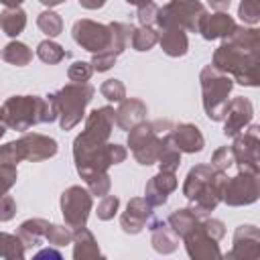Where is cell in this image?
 <instances>
[{"mask_svg":"<svg viewBox=\"0 0 260 260\" xmlns=\"http://www.w3.org/2000/svg\"><path fill=\"white\" fill-rule=\"evenodd\" d=\"M213 67L221 73L234 75L242 85H258L260 67V35L256 28L234 26V30L223 37V43L213 53Z\"/></svg>","mask_w":260,"mask_h":260,"instance_id":"obj_1","label":"cell"},{"mask_svg":"<svg viewBox=\"0 0 260 260\" xmlns=\"http://www.w3.org/2000/svg\"><path fill=\"white\" fill-rule=\"evenodd\" d=\"M2 116L8 128L12 130H28L41 122H53L57 118L55 106L39 95H12L2 106Z\"/></svg>","mask_w":260,"mask_h":260,"instance_id":"obj_2","label":"cell"},{"mask_svg":"<svg viewBox=\"0 0 260 260\" xmlns=\"http://www.w3.org/2000/svg\"><path fill=\"white\" fill-rule=\"evenodd\" d=\"M173 124L169 120H156V122H140L134 128H130L128 134V146L134 154V158L140 165H154L158 160L160 150L171 140Z\"/></svg>","mask_w":260,"mask_h":260,"instance_id":"obj_3","label":"cell"},{"mask_svg":"<svg viewBox=\"0 0 260 260\" xmlns=\"http://www.w3.org/2000/svg\"><path fill=\"white\" fill-rule=\"evenodd\" d=\"M93 93H95V89L87 81L85 83L73 81V83H67L49 95V102L55 106L57 116H59V124L63 130H71L73 126H77L81 122L83 110L91 102Z\"/></svg>","mask_w":260,"mask_h":260,"instance_id":"obj_4","label":"cell"},{"mask_svg":"<svg viewBox=\"0 0 260 260\" xmlns=\"http://www.w3.org/2000/svg\"><path fill=\"white\" fill-rule=\"evenodd\" d=\"M201 81V93H203V108L205 114L219 122L225 118V110H228V95L234 87V81L228 73L217 71L213 65H207L201 69L199 75Z\"/></svg>","mask_w":260,"mask_h":260,"instance_id":"obj_5","label":"cell"},{"mask_svg":"<svg viewBox=\"0 0 260 260\" xmlns=\"http://www.w3.org/2000/svg\"><path fill=\"white\" fill-rule=\"evenodd\" d=\"M207 14L205 6L199 0H171L162 8L156 10V24L160 28L179 26L183 30L199 32L201 18Z\"/></svg>","mask_w":260,"mask_h":260,"instance_id":"obj_6","label":"cell"},{"mask_svg":"<svg viewBox=\"0 0 260 260\" xmlns=\"http://www.w3.org/2000/svg\"><path fill=\"white\" fill-rule=\"evenodd\" d=\"M114 128V108L104 106L93 110L85 120V130L75 138L73 148H93L108 142Z\"/></svg>","mask_w":260,"mask_h":260,"instance_id":"obj_7","label":"cell"},{"mask_svg":"<svg viewBox=\"0 0 260 260\" xmlns=\"http://www.w3.org/2000/svg\"><path fill=\"white\" fill-rule=\"evenodd\" d=\"M61 211L69 228H83L91 211V193L79 185H73L61 195Z\"/></svg>","mask_w":260,"mask_h":260,"instance_id":"obj_8","label":"cell"},{"mask_svg":"<svg viewBox=\"0 0 260 260\" xmlns=\"http://www.w3.org/2000/svg\"><path fill=\"white\" fill-rule=\"evenodd\" d=\"M256 199H258V173L240 171L236 177L225 179L221 201L236 207V205H250Z\"/></svg>","mask_w":260,"mask_h":260,"instance_id":"obj_9","label":"cell"},{"mask_svg":"<svg viewBox=\"0 0 260 260\" xmlns=\"http://www.w3.org/2000/svg\"><path fill=\"white\" fill-rule=\"evenodd\" d=\"M234 154V165L240 167V171L248 173H258V148H260V136H258V126H250L248 130L236 134L234 144L230 146Z\"/></svg>","mask_w":260,"mask_h":260,"instance_id":"obj_10","label":"cell"},{"mask_svg":"<svg viewBox=\"0 0 260 260\" xmlns=\"http://www.w3.org/2000/svg\"><path fill=\"white\" fill-rule=\"evenodd\" d=\"M73 39L77 45H81L85 51L91 53H100L110 45L112 39V30L110 24H102V22H93V20H77L73 24Z\"/></svg>","mask_w":260,"mask_h":260,"instance_id":"obj_11","label":"cell"},{"mask_svg":"<svg viewBox=\"0 0 260 260\" xmlns=\"http://www.w3.org/2000/svg\"><path fill=\"white\" fill-rule=\"evenodd\" d=\"M110 30H112L110 45L104 51L93 53V57H91V67L95 71H108L116 63L118 55L126 49L128 39L132 35V26L130 24H124V22H110Z\"/></svg>","mask_w":260,"mask_h":260,"instance_id":"obj_12","label":"cell"},{"mask_svg":"<svg viewBox=\"0 0 260 260\" xmlns=\"http://www.w3.org/2000/svg\"><path fill=\"white\" fill-rule=\"evenodd\" d=\"M185 240V246H187V252L191 258H197V260H207V258H219L221 252L217 248V240H213L201 225V217L199 221L183 236Z\"/></svg>","mask_w":260,"mask_h":260,"instance_id":"obj_13","label":"cell"},{"mask_svg":"<svg viewBox=\"0 0 260 260\" xmlns=\"http://www.w3.org/2000/svg\"><path fill=\"white\" fill-rule=\"evenodd\" d=\"M254 116V108L250 104V100L246 98H234L232 102H228V110H225V126H223V134L225 136H236L240 134Z\"/></svg>","mask_w":260,"mask_h":260,"instance_id":"obj_14","label":"cell"},{"mask_svg":"<svg viewBox=\"0 0 260 260\" xmlns=\"http://www.w3.org/2000/svg\"><path fill=\"white\" fill-rule=\"evenodd\" d=\"M18 140H20V146H22V152H24V160L37 162V160L51 158L57 152V142L53 138L45 136V134L26 132Z\"/></svg>","mask_w":260,"mask_h":260,"instance_id":"obj_15","label":"cell"},{"mask_svg":"<svg viewBox=\"0 0 260 260\" xmlns=\"http://www.w3.org/2000/svg\"><path fill=\"white\" fill-rule=\"evenodd\" d=\"M150 215H152V205L142 197H134L128 201V207L120 217L122 230L126 234H138L150 221Z\"/></svg>","mask_w":260,"mask_h":260,"instance_id":"obj_16","label":"cell"},{"mask_svg":"<svg viewBox=\"0 0 260 260\" xmlns=\"http://www.w3.org/2000/svg\"><path fill=\"white\" fill-rule=\"evenodd\" d=\"M260 256V232L254 225H240L234 234V250L230 258H258Z\"/></svg>","mask_w":260,"mask_h":260,"instance_id":"obj_17","label":"cell"},{"mask_svg":"<svg viewBox=\"0 0 260 260\" xmlns=\"http://www.w3.org/2000/svg\"><path fill=\"white\" fill-rule=\"evenodd\" d=\"M177 189V177L175 173L171 171H160L158 175H154L148 183H146V189H144V199L156 207V205H162L167 203V197L171 191Z\"/></svg>","mask_w":260,"mask_h":260,"instance_id":"obj_18","label":"cell"},{"mask_svg":"<svg viewBox=\"0 0 260 260\" xmlns=\"http://www.w3.org/2000/svg\"><path fill=\"white\" fill-rule=\"evenodd\" d=\"M146 116V104L138 98H128L120 102V108L114 112V122L122 130H130L136 124H140Z\"/></svg>","mask_w":260,"mask_h":260,"instance_id":"obj_19","label":"cell"},{"mask_svg":"<svg viewBox=\"0 0 260 260\" xmlns=\"http://www.w3.org/2000/svg\"><path fill=\"white\" fill-rule=\"evenodd\" d=\"M171 140L181 152H199L205 146L203 134L195 124H179L171 130Z\"/></svg>","mask_w":260,"mask_h":260,"instance_id":"obj_20","label":"cell"},{"mask_svg":"<svg viewBox=\"0 0 260 260\" xmlns=\"http://www.w3.org/2000/svg\"><path fill=\"white\" fill-rule=\"evenodd\" d=\"M236 22L230 14L225 12H215V14H205L201 18L199 24V32L203 35V39L213 41V39H223L234 30Z\"/></svg>","mask_w":260,"mask_h":260,"instance_id":"obj_21","label":"cell"},{"mask_svg":"<svg viewBox=\"0 0 260 260\" xmlns=\"http://www.w3.org/2000/svg\"><path fill=\"white\" fill-rule=\"evenodd\" d=\"M160 37H158V43L162 47V51L169 55V57H183L189 49V41H187V35L183 28L179 26H167V28H160Z\"/></svg>","mask_w":260,"mask_h":260,"instance_id":"obj_22","label":"cell"},{"mask_svg":"<svg viewBox=\"0 0 260 260\" xmlns=\"http://www.w3.org/2000/svg\"><path fill=\"white\" fill-rule=\"evenodd\" d=\"M213 175H215V169L211 165H197V167H193L187 173V179H185V185H183V195L191 201L213 179Z\"/></svg>","mask_w":260,"mask_h":260,"instance_id":"obj_23","label":"cell"},{"mask_svg":"<svg viewBox=\"0 0 260 260\" xmlns=\"http://www.w3.org/2000/svg\"><path fill=\"white\" fill-rule=\"evenodd\" d=\"M71 242L75 244V248H73V258L75 260H85V258H98V256H102L93 234L89 230H85V225L83 228H77L73 232V240Z\"/></svg>","mask_w":260,"mask_h":260,"instance_id":"obj_24","label":"cell"},{"mask_svg":"<svg viewBox=\"0 0 260 260\" xmlns=\"http://www.w3.org/2000/svg\"><path fill=\"white\" fill-rule=\"evenodd\" d=\"M148 230L152 232V246H154L156 252L169 254V252H173L177 248V244H179L177 242V234L173 230H169L165 221L154 219V221L148 223Z\"/></svg>","mask_w":260,"mask_h":260,"instance_id":"obj_25","label":"cell"},{"mask_svg":"<svg viewBox=\"0 0 260 260\" xmlns=\"http://www.w3.org/2000/svg\"><path fill=\"white\" fill-rule=\"evenodd\" d=\"M199 217H203V215H199L197 211H193L191 207H187V209H177V211H173V213L169 215L167 223H169V228H171L177 236L183 238V236L199 221Z\"/></svg>","mask_w":260,"mask_h":260,"instance_id":"obj_26","label":"cell"},{"mask_svg":"<svg viewBox=\"0 0 260 260\" xmlns=\"http://www.w3.org/2000/svg\"><path fill=\"white\" fill-rule=\"evenodd\" d=\"M26 26V14L16 6V8H6L0 14V28L8 37H18Z\"/></svg>","mask_w":260,"mask_h":260,"instance_id":"obj_27","label":"cell"},{"mask_svg":"<svg viewBox=\"0 0 260 260\" xmlns=\"http://www.w3.org/2000/svg\"><path fill=\"white\" fill-rule=\"evenodd\" d=\"M47 225H49V221H45V219H26V221H22L20 230H18V238L22 240L24 248L39 244V240L45 238Z\"/></svg>","mask_w":260,"mask_h":260,"instance_id":"obj_28","label":"cell"},{"mask_svg":"<svg viewBox=\"0 0 260 260\" xmlns=\"http://www.w3.org/2000/svg\"><path fill=\"white\" fill-rule=\"evenodd\" d=\"M2 59L8 61V63H12V65L22 67V65H28V63H30V59H32V51H30L24 43H20V41H12V43H8V45L2 49Z\"/></svg>","mask_w":260,"mask_h":260,"instance_id":"obj_29","label":"cell"},{"mask_svg":"<svg viewBox=\"0 0 260 260\" xmlns=\"http://www.w3.org/2000/svg\"><path fill=\"white\" fill-rule=\"evenodd\" d=\"M132 47L136 51H148L152 49L156 43H158V32L152 28V26H138V28H132Z\"/></svg>","mask_w":260,"mask_h":260,"instance_id":"obj_30","label":"cell"},{"mask_svg":"<svg viewBox=\"0 0 260 260\" xmlns=\"http://www.w3.org/2000/svg\"><path fill=\"white\" fill-rule=\"evenodd\" d=\"M24 256V244L18 236L0 232V258H22Z\"/></svg>","mask_w":260,"mask_h":260,"instance_id":"obj_31","label":"cell"},{"mask_svg":"<svg viewBox=\"0 0 260 260\" xmlns=\"http://www.w3.org/2000/svg\"><path fill=\"white\" fill-rule=\"evenodd\" d=\"M156 162L160 165V171H171V173H175V171L179 169V165H181V150L173 144V140H169V142L165 144V148L160 150Z\"/></svg>","mask_w":260,"mask_h":260,"instance_id":"obj_32","label":"cell"},{"mask_svg":"<svg viewBox=\"0 0 260 260\" xmlns=\"http://www.w3.org/2000/svg\"><path fill=\"white\" fill-rule=\"evenodd\" d=\"M37 55H39L41 61H45V63H49V65H55V63L63 61L65 51H63L61 45H57L55 41H49V39H47V41L39 43V47H37Z\"/></svg>","mask_w":260,"mask_h":260,"instance_id":"obj_33","label":"cell"},{"mask_svg":"<svg viewBox=\"0 0 260 260\" xmlns=\"http://www.w3.org/2000/svg\"><path fill=\"white\" fill-rule=\"evenodd\" d=\"M37 24H39V28H41L45 35H49V37H57V35L63 30V20H61V16H59L57 12H53V10L41 12L39 18H37Z\"/></svg>","mask_w":260,"mask_h":260,"instance_id":"obj_34","label":"cell"},{"mask_svg":"<svg viewBox=\"0 0 260 260\" xmlns=\"http://www.w3.org/2000/svg\"><path fill=\"white\" fill-rule=\"evenodd\" d=\"M45 238L49 240V244L53 246H65V244H71L73 240V232L65 225H55V223H49L47 225V232H45Z\"/></svg>","mask_w":260,"mask_h":260,"instance_id":"obj_35","label":"cell"},{"mask_svg":"<svg viewBox=\"0 0 260 260\" xmlns=\"http://www.w3.org/2000/svg\"><path fill=\"white\" fill-rule=\"evenodd\" d=\"M100 91L110 102H122L126 98V87H124V83L120 79H108V81H104L102 87H100Z\"/></svg>","mask_w":260,"mask_h":260,"instance_id":"obj_36","label":"cell"},{"mask_svg":"<svg viewBox=\"0 0 260 260\" xmlns=\"http://www.w3.org/2000/svg\"><path fill=\"white\" fill-rule=\"evenodd\" d=\"M238 14L246 24H256L260 20V0H242Z\"/></svg>","mask_w":260,"mask_h":260,"instance_id":"obj_37","label":"cell"},{"mask_svg":"<svg viewBox=\"0 0 260 260\" xmlns=\"http://www.w3.org/2000/svg\"><path fill=\"white\" fill-rule=\"evenodd\" d=\"M91 73H93V67L91 63H85V61H75L73 65H69V71H67L69 79L75 83H85L91 77Z\"/></svg>","mask_w":260,"mask_h":260,"instance_id":"obj_38","label":"cell"},{"mask_svg":"<svg viewBox=\"0 0 260 260\" xmlns=\"http://www.w3.org/2000/svg\"><path fill=\"white\" fill-rule=\"evenodd\" d=\"M234 165V154H232V148L230 146H221V148H217L215 152H213V156H211V167L215 169V171H228L230 167Z\"/></svg>","mask_w":260,"mask_h":260,"instance_id":"obj_39","label":"cell"},{"mask_svg":"<svg viewBox=\"0 0 260 260\" xmlns=\"http://www.w3.org/2000/svg\"><path fill=\"white\" fill-rule=\"evenodd\" d=\"M85 183H87L91 195L104 197V195H108V191H110V177H108V173H98V175L89 177Z\"/></svg>","mask_w":260,"mask_h":260,"instance_id":"obj_40","label":"cell"},{"mask_svg":"<svg viewBox=\"0 0 260 260\" xmlns=\"http://www.w3.org/2000/svg\"><path fill=\"white\" fill-rule=\"evenodd\" d=\"M118 205H120V199L114 197V195H104L102 201L98 203V217L100 219H112L114 213L118 211Z\"/></svg>","mask_w":260,"mask_h":260,"instance_id":"obj_41","label":"cell"},{"mask_svg":"<svg viewBox=\"0 0 260 260\" xmlns=\"http://www.w3.org/2000/svg\"><path fill=\"white\" fill-rule=\"evenodd\" d=\"M16 183V165H0V197Z\"/></svg>","mask_w":260,"mask_h":260,"instance_id":"obj_42","label":"cell"},{"mask_svg":"<svg viewBox=\"0 0 260 260\" xmlns=\"http://www.w3.org/2000/svg\"><path fill=\"white\" fill-rule=\"evenodd\" d=\"M156 4L154 2H148L144 6H138V22L142 26H152V22L156 20Z\"/></svg>","mask_w":260,"mask_h":260,"instance_id":"obj_43","label":"cell"},{"mask_svg":"<svg viewBox=\"0 0 260 260\" xmlns=\"http://www.w3.org/2000/svg\"><path fill=\"white\" fill-rule=\"evenodd\" d=\"M16 213V203L10 195H2L0 197V221H8L12 219Z\"/></svg>","mask_w":260,"mask_h":260,"instance_id":"obj_44","label":"cell"},{"mask_svg":"<svg viewBox=\"0 0 260 260\" xmlns=\"http://www.w3.org/2000/svg\"><path fill=\"white\" fill-rule=\"evenodd\" d=\"M201 225H203V230H205L213 240H221L223 234H225V228H223V223H221L219 219H201Z\"/></svg>","mask_w":260,"mask_h":260,"instance_id":"obj_45","label":"cell"},{"mask_svg":"<svg viewBox=\"0 0 260 260\" xmlns=\"http://www.w3.org/2000/svg\"><path fill=\"white\" fill-rule=\"evenodd\" d=\"M209 6L217 12H223L228 6H230V0H209Z\"/></svg>","mask_w":260,"mask_h":260,"instance_id":"obj_46","label":"cell"},{"mask_svg":"<svg viewBox=\"0 0 260 260\" xmlns=\"http://www.w3.org/2000/svg\"><path fill=\"white\" fill-rule=\"evenodd\" d=\"M35 258H37V260H41V258H55V260H59V258H61V254H59V252H55V250H41Z\"/></svg>","mask_w":260,"mask_h":260,"instance_id":"obj_47","label":"cell"},{"mask_svg":"<svg viewBox=\"0 0 260 260\" xmlns=\"http://www.w3.org/2000/svg\"><path fill=\"white\" fill-rule=\"evenodd\" d=\"M6 8H16V6H20L22 4V0H0Z\"/></svg>","mask_w":260,"mask_h":260,"instance_id":"obj_48","label":"cell"},{"mask_svg":"<svg viewBox=\"0 0 260 260\" xmlns=\"http://www.w3.org/2000/svg\"><path fill=\"white\" fill-rule=\"evenodd\" d=\"M6 122H4V116H2V108H0V138L4 136V132H6Z\"/></svg>","mask_w":260,"mask_h":260,"instance_id":"obj_49","label":"cell"},{"mask_svg":"<svg viewBox=\"0 0 260 260\" xmlns=\"http://www.w3.org/2000/svg\"><path fill=\"white\" fill-rule=\"evenodd\" d=\"M128 4H134V6H144V4H148V2H152V0H126Z\"/></svg>","mask_w":260,"mask_h":260,"instance_id":"obj_50","label":"cell"},{"mask_svg":"<svg viewBox=\"0 0 260 260\" xmlns=\"http://www.w3.org/2000/svg\"><path fill=\"white\" fill-rule=\"evenodd\" d=\"M41 2L51 8V6H57V4H61V2H65V0H41Z\"/></svg>","mask_w":260,"mask_h":260,"instance_id":"obj_51","label":"cell"}]
</instances>
